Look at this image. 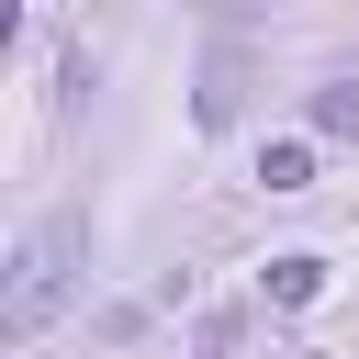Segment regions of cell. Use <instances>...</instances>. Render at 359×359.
<instances>
[{
    "mask_svg": "<svg viewBox=\"0 0 359 359\" xmlns=\"http://www.w3.org/2000/svg\"><path fill=\"white\" fill-rule=\"evenodd\" d=\"M79 258H90V224H79V213H45V224L11 247V280H0V337H11V348H34V337L67 314Z\"/></svg>",
    "mask_w": 359,
    "mask_h": 359,
    "instance_id": "6da1fadb",
    "label": "cell"
},
{
    "mask_svg": "<svg viewBox=\"0 0 359 359\" xmlns=\"http://www.w3.org/2000/svg\"><path fill=\"white\" fill-rule=\"evenodd\" d=\"M314 292H325V258H303V247L269 258V303H314Z\"/></svg>",
    "mask_w": 359,
    "mask_h": 359,
    "instance_id": "7a4b0ae2",
    "label": "cell"
},
{
    "mask_svg": "<svg viewBox=\"0 0 359 359\" xmlns=\"http://www.w3.org/2000/svg\"><path fill=\"white\" fill-rule=\"evenodd\" d=\"M314 135H359V90H348V79L314 90Z\"/></svg>",
    "mask_w": 359,
    "mask_h": 359,
    "instance_id": "3957f363",
    "label": "cell"
},
{
    "mask_svg": "<svg viewBox=\"0 0 359 359\" xmlns=\"http://www.w3.org/2000/svg\"><path fill=\"white\" fill-rule=\"evenodd\" d=\"M258 180H269V191H303V180H314V157H303V146H269V157H258Z\"/></svg>",
    "mask_w": 359,
    "mask_h": 359,
    "instance_id": "277c9868",
    "label": "cell"
}]
</instances>
